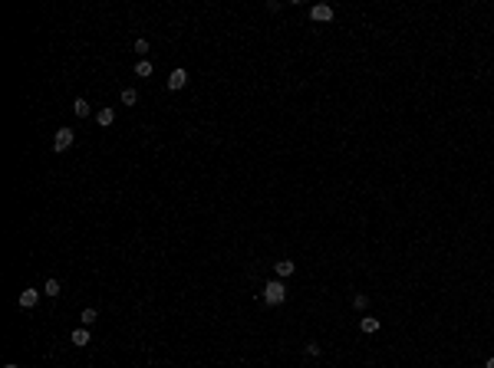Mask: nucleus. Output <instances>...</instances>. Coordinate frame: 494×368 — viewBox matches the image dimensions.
<instances>
[{
	"mask_svg": "<svg viewBox=\"0 0 494 368\" xmlns=\"http://www.w3.org/2000/svg\"><path fill=\"white\" fill-rule=\"evenodd\" d=\"M152 72H155L152 59H139V63H135V76H142V79H145V76H152Z\"/></svg>",
	"mask_w": 494,
	"mask_h": 368,
	"instance_id": "nucleus-11",
	"label": "nucleus"
},
{
	"mask_svg": "<svg viewBox=\"0 0 494 368\" xmlns=\"http://www.w3.org/2000/svg\"><path fill=\"white\" fill-rule=\"evenodd\" d=\"M303 352H306V355H320V345H316V342H306Z\"/></svg>",
	"mask_w": 494,
	"mask_h": 368,
	"instance_id": "nucleus-17",
	"label": "nucleus"
},
{
	"mask_svg": "<svg viewBox=\"0 0 494 368\" xmlns=\"http://www.w3.org/2000/svg\"><path fill=\"white\" fill-rule=\"evenodd\" d=\"M287 299V286L280 283V279H270V283L264 286V303L267 306H280Z\"/></svg>",
	"mask_w": 494,
	"mask_h": 368,
	"instance_id": "nucleus-1",
	"label": "nucleus"
},
{
	"mask_svg": "<svg viewBox=\"0 0 494 368\" xmlns=\"http://www.w3.org/2000/svg\"><path fill=\"white\" fill-rule=\"evenodd\" d=\"M293 270H297V263H293V260H280V263H273V273H277V279L293 276Z\"/></svg>",
	"mask_w": 494,
	"mask_h": 368,
	"instance_id": "nucleus-5",
	"label": "nucleus"
},
{
	"mask_svg": "<svg viewBox=\"0 0 494 368\" xmlns=\"http://www.w3.org/2000/svg\"><path fill=\"white\" fill-rule=\"evenodd\" d=\"M73 128H56V138H53V148L56 152H66V148H73Z\"/></svg>",
	"mask_w": 494,
	"mask_h": 368,
	"instance_id": "nucleus-2",
	"label": "nucleus"
},
{
	"mask_svg": "<svg viewBox=\"0 0 494 368\" xmlns=\"http://www.w3.org/2000/svg\"><path fill=\"white\" fill-rule=\"evenodd\" d=\"M119 99H122V105H135V102H139V92H135V89H122Z\"/></svg>",
	"mask_w": 494,
	"mask_h": 368,
	"instance_id": "nucleus-13",
	"label": "nucleus"
},
{
	"mask_svg": "<svg viewBox=\"0 0 494 368\" xmlns=\"http://www.w3.org/2000/svg\"><path fill=\"white\" fill-rule=\"evenodd\" d=\"M73 112H76L79 118H86L92 109H89V102H86V99H73Z\"/></svg>",
	"mask_w": 494,
	"mask_h": 368,
	"instance_id": "nucleus-12",
	"label": "nucleus"
},
{
	"mask_svg": "<svg viewBox=\"0 0 494 368\" xmlns=\"http://www.w3.org/2000/svg\"><path fill=\"white\" fill-rule=\"evenodd\" d=\"M4 368H20V365H4Z\"/></svg>",
	"mask_w": 494,
	"mask_h": 368,
	"instance_id": "nucleus-19",
	"label": "nucleus"
},
{
	"mask_svg": "<svg viewBox=\"0 0 494 368\" xmlns=\"http://www.w3.org/2000/svg\"><path fill=\"white\" fill-rule=\"evenodd\" d=\"M89 342H92V335H89V329H73V345H76V348H83V345H89Z\"/></svg>",
	"mask_w": 494,
	"mask_h": 368,
	"instance_id": "nucleus-7",
	"label": "nucleus"
},
{
	"mask_svg": "<svg viewBox=\"0 0 494 368\" xmlns=\"http://www.w3.org/2000/svg\"><path fill=\"white\" fill-rule=\"evenodd\" d=\"M79 322H83L86 329H89V326H96V322H99V313H96V309H92V306H86L83 313H79Z\"/></svg>",
	"mask_w": 494,
	"mask_h": 368,
	"instance_id": "nucleus-8",
	"label": "nucleus"
},
{
	"mask_svg": "<svg viewBox=\"0 0 494 368\" xmlns=\"http://www.w3.org/2000/svg\"><path fill=\"white\" fill-rule=\"evenodd\" d=\"M310 17H313L316 23H330V20H333V10H330L326 4H316V7L310 10Z\"/></svg>",
	"mask_w": 494,
	"mask_h": 368,
	"instance_id": "nucleus-4",
	"label": "nucleus"
},
{
	"mask_svg": "<svg viewBox=\"0 0 494 368\" xmlns=\"http://www.w3.org/2000/svg\"><path fill=\"white\" fill-rule=\"evenodd\" d=\"M135 53L145 59V53H148V40H135Z\"/></svg>",
	"mask_w": 494,
	"mask_h": 368,
	"instance_id": "nucleus-15",
	"label": "nucleus"
},
{
	"mask_svg": "<svg viewBox=\"0 0 494 368\" xmlns=\"http://www.w3.org/2000/svg\"><path fill=\"white\" fill-rule=\"evenodd\" d=\"M185 86H188V72H185V69H175L172 76H168V89H172V92L185 89Z\"/></svg>",
	"mask_w": 494,
	"mask_h": 368,
	"instance_id": "nucleus-3",
	"label": "nucleus"
},
{
	"mask_svg": "<svg viewBox=\"0 0 494 368\" xmlns=\"http://www.w3.org/2000/svg\"><path fill=\"white\" fill-rule=\"evenodd\" d=\"M359 329H362V332H369V335L379 332V319H376V316H362V319H359Z\"/></svg>",
	"mask_w": 494,
	"mask_h": 368,
	"instance_id": "nucleus-9",
	"label": "nucleus"
},
{
	"mask_svg": "<svg viewBox=\"0 0 494 368\" xmlns=\"http://www.w3.org/2000/svg\"><path fill=\"white\" fill-rule=\"evenodd\" d=\"M96 122H99L102 128H109L112 122H116V112H112V109H99V112H96Z\"/></svg>",
	"mask_w": 494,
	"mask_h": 368,
	"instance_id": "nucleus-10",
	"label": "nucleus"
},
{
	"mask_svg": "<svg viewBox=\"0 0 494 368\" xmlns=\"http://www.w3.org/2000/svg\"><path fill=\"white\" fill-rule=\"evenodd\" d=\"M484 368H494V358H487V361H484Z\"/></svg>",
	"mask_w": 494,
	"mask_h": 368,
	"instance_id": "nucleus-18",
	"label": "nucleus"
},
{
	"mask_svg": "<svg viewBox=\"0 0 494 368\" xmlns=\"http://www.w3.org/2000/svg\"><path fill=\"white\" fill-rule=\"evenodd\" d=\"M36 303H40V289H23L20 292V306H23V309H33Z\"/></svg>",
	"mask_w": 494,
	"mask_h": 368,
	"instance_id": "nucleus-6",
	"label": "nucleus"
},
{
	"mask_svg": "<svg viewBox=\"0 0 494 368\" xmlns=\"http://www.w3.org/2000/svg\"><path fill=\"white\" fill-rule=\"evenodd\" d=\"M60 292H63L60 279H46V296H60Z\"/></svg>",
	"mask_w": 494,
	"mask_h": 368,
	"instance_id": "nucleus-14",
	"label": "nucleus"
},
{
	"mask_svg": "<svg viewBox=\"0 0 494 368\" xmlns=\"http://www.w3.org/2000/svg\"><path fill=\"white\" fill-rule=\"evenodd\" d=\"M353 306H356V309H366V306H369V296H362V292H359V296H353Z\"/></svg>",
	"mask_w": 494,
	"mask_h": 368,
	"instance_id": "nucleus-16",
	"label": "nucleus"
}]
</instances>
